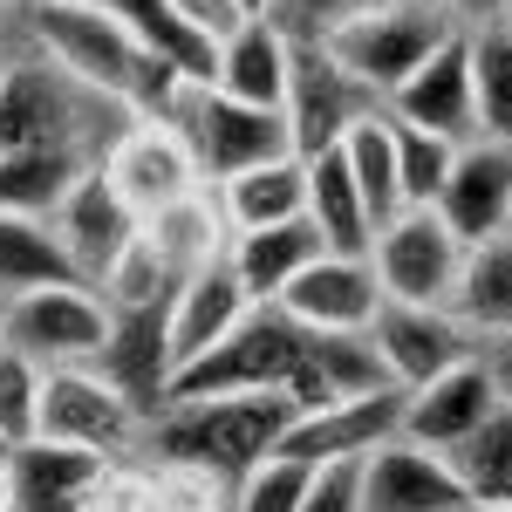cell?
<instances>
[{"mask_svg":"<svg viewBox=\"0 0 512 512\" xmlns=\"http://www.w3.org/2000/svg\"><path fill=\"white\" fill-rule=\"evenodd\" d=\"M301 485H308V465L294 458H260L253 472L233 485V506L226 512H301Z\"/></svg>","mask_w":512,"mask_h":512,"instance_id":"37","label":"cell"},{"mask_svg":"<svg viewBox=\"0 0 512 512\" xmlns=\"http://www.w3.org/2000/svg\"><path fill=\"white\" fill-rule=\"evenodd\" d=\"M451 35H458V28H451V7H444V0H396V7H376V14H362L349 28H335V35L315 41V48L349 82H362L376 103H390L396 89L417 76Z\"/></svg>","mask_w":512,"mask_h":512,"instance_id":"3","label":"cell"},{"mask_svg":"<svg viewBox=\"0 0 512 512\" xmlns=\"http://www.w3.org/2000/svg\"><path fill=\"white\" fill-rule=\"evenodd\" d=\"M321 253V233L308 226V212L301 219H280V226H260V233H239L233 239V274L246 287V301L253 308H274L280 294L294 287V274H308Z\"/></svg>","mask_w":512,"mask_h":512,"instance_id":"24","label":"cell"},{"mask_svg":"<svg viewBox=\"0 0 512 512\" xmlns=\"http://www.w3.org/2000/svg\"><path fill=\"white\" fill-rule=\"evenodd\" d=\"M465 499L451 465L410 444V437H390L362 458V512H451Z\"/></svg>","mask_w":512,"mask_h":512,"instance_id":"20","label":"cell"},{"mask_svg":"<svg viewBox=\"0 0 512 512\" xmlns=\"http://www.w3.org/2000/svg\"><path fill=\"white\" fill-rule=\"evenodd\" d=\"M82 171H96V164L76 151V137H69V130L35 137V144H21V151H7V158H0V212L55 219V205L82 185Z\"/></svg>","mask_w":512,"mask_h":512,"instance_id":"21","label":"cell"},{"mask_svg":"<svg viewBox=\"0 0 512 512\" xmlns=\"http://www.w3.org/2000/svg\"><path fill=\"white\" fill-rule=\"evenodd\" d=\"M35 41L62 76L137 117H164L185 82L123 28L110 0H35Z\"/></svg>","mask_w":512,"mask_h":512,"instance_id":"1","label":"cell"},{"mask_svg":"<svg viewBox=\"0 0 512 512\" xmlns=\"http://www.w3.org/2000/svg\"><path fill=\"white\" fill-rule=\"evenodd\" d=\"M465 246L451 239V226L437 219L431 205L396 212L383 233L369 239V267L383 280V301H417V308H444L451 280H458Z\"/></svg>","mask_w":512,"mask_h":512,"instance_id":"8","label":"cell"},{"mask_svg":"<svg viewBox=\"0 0 512 512\" xmlns=\"http://www.w3.org/2000/svg\"><path fill=\"white\" fill-rule=\"evenodd\" d=\"M301 362H308V328H294L280 308H253L219 349H205L198 362H185L171 376L164 410L171 403H212V396H260V390L287 396Z\"/></svg>","mask_w":512,"mask_h":512,"instance_id":"4","label":"cell"},{"mask_svg":"<svg viewBox=\"0 0 512 512\" xmlns=\"http://www.w3.org/2000/svg\"><path fill=\"white\" fill-rule=\"evenodd\" d=\"M246 315H253V301H246V287L233 274V253L212 260V267H198L192 280H178L171 301H164V355H171V376L185 362H198L205 349H219Z\"/></svg>","mask_w":512,"mask_h":512,"instance_id":"16","label":"cell"},{"mask_svg":"<svg viewBox=\"0 0 512 512\" xmlns=\"http://www.w3.org/2000/svg\"><path fill=\"white\" fill-rule=\"evenodd\" d=\"M62 123H69V103H62L55 76L7 69V82H0V158L21 151V144H35V137H55Z\"/></svg>","mask_w":512,"mask_h":512,"instance_id":"31","label":"cell"},{"mask_svg":"<svg viewBox=\"0 0 512 512\" xmlns=\"http://www.w3.org/2000/svg\"><path fill=\"white\" fill-rule=\"evenodd\" d=\"M390 437H403V390H376V396H355V403L301 410L280 431L274 451L294 458V465H328V458H369Z\"/></svg>","mask_w":512,"mask_h":512,"instance_id":"14","label":"cell"},{"mask_svg":"<svg viewBox=\"0 0 512 512\" xmlns=\"http://www.w3.org/2000/svg\"><path fill=\"white\" fill-rule=\"evenodd\" d=\"M246 14H267V0H246Z\"/></svg>","mask_w":512,"mask_h":512,"instance_id":"43","label":"cell"},{"mask_svg":"<svg viewBox=\"0 0 512 512\" xmlns=\"http://www.w3.org/2000/svg\"><path fill=\"white\" fill-rule=\"evenodd\" d=\"M0 349L28 355L35 369H89L110 349V301L82 280H48L0 301Z\"/></svg>","mask_w":512,"mask_h":512,"instance_id":"5","label":"cell"},{"mask_svg":"<svg viewBox=\"0 0 512 512\" xmlns=\"http://www.w3.org/2000/svg\"><path fill=\"white\" fill-rule=\"evenodd\" d=\"M103 178H110V192H117L137 219H158L164 205H178V198L198 192V158H192V144L178 137L171 117H144L103 151Z\"/></svg>","mask_w":512,"mask_h":512,"instance_id":"10","label":"cell"},{"mask_svg":"<svg viewBox=\"0 0 512 512\" xmlns=\"http://www.w3.org/2000/svg\"><path fill=\"white\" fill-rule=\"evenodd\" d=\"M465 499H506L512 492V403H499L472 437H458L451 451H437Z\"/></svg>","mask_w":512,"mask_h":512,"instance_id":"30","label":"cell"},{"mask_svg":"<svg viewBox=\"0 0 512 512\" xmlns=\"http://www.w3.org/2000/svg\"><path fill=\"white\" fill-rule=\"evenodd\" d=\"M390 117V110H383ZM390 144H396V185H403V212L410 205H437L444 192V178H451V158H458V144H444L431 130H410V123L390 117Z\"/></svg>","mask_w":512,"mask_h":512,"instance_id":"33","label":"cell"},{"mask_svg":"<svg viewBox=\"0 0 512 512\" xmlns=\"http://www.w3.org/2000/svg\"><path fill=\"white\" fill-rule=\"evenodd\" d=\"M144 246H151L158 274L178 287V280H192L198 267H212V260L233 253V226H226L219 198H205V185H198L192 198H178V205H164L158 219H144Z\"/></svg>","mask_w":512,"mask_h":512,"instance_id":"22","label":"cell"},{"mask_svg":"<svg viewBox=\"0 0 512 512\" xmlns=\"http://www.w3.org/2000/svg\"><path fill=\"white\" fill-rule=\"evenodd\" d=\"M369 349L383 355V376L396 390H424L431 376L472 362V335L451 308H417V301H383L369 321Z\"/></svg>","mask_w":512,"mask_h":512,"instance_id":"11","label":"cell"},{"mask_svg":"<svg viewBox=\"0 0 512 512\" xmlns=\"http://www.w3.org/2000/svg\"><path fill=\"white\" fill-rule=\"evenodd\" d=\"M444 308L465 321L472 342H512V233H492L478 246H465Z\"/></svg>","mask_w":512,"mask_h":512,"instance_id":"23","label":"cell"},{"mask_svg":"<svg viewBox=\"0 0 512 512\" xmlns=\"http://www.w3.org/2000/svg\"><path fill=\"white\" fill-rule=\"evenodd\" d=\"M274 308L308 335H369V321L383 308V280L369 267V253H321L308 274H294V287Z\"/></svg>","mask_w":512,"mask_h":512,"instance_id":"13","label":"cell"},{"mask_svg":"<svg viewBox=\"0 0 512 512\" xmlns=\"http://www.w3.org/2000/svg\"><path fill=\"white\" fill-rule=\"evenodd\" d=\"M499 506H512V492H506V499H499Z\"/></svg>","mask_w":512,"mask_h":512,"instance_id":"44","label":"cell"},{"mask_svg":"<svg viewBox=\"0 0 512 512\" xmlns=\"http://www.w3.org/2000/svg\"><path fill=\"white\" fill-rule=\"evenodd\" d=\"M499 403H506V383L472 355V362L431 376L424 390H403V437L424 444V451H451V444L472 437Z\"/></svg>","mask_w":512,"mask_h":512,"instance_id":"17","label":"cell"},{"mask_svg":"<svg viewBox=\"0 0 512 512\" xmlns=\"http://www.w3.org/2000/svg\"><path fill=\"white\" fill-rule=\"evenodd\" d=\"M103 472H110V458H96V451L28 437L7 451V512H82Z\"/></svg>","mask_w":512,"mask_h":512,"instance_id":"19","label":"cell"},{"mask_svg":"<svg viewBox=\"0 0 512 512\" xmlns=\"http://www.w3.org/2000/svg\"><path fill=\"white\" fill-rule=\"evenodd\" d=\"M144 499H151V512H226L233 506V485L219 472H205V465L164 458L158 472L144 478Z\"/></svg>","mask_w":512,"mask_h":512,"instance_id":"34","label":"cell"},{"mask_svg":"<svg viewBox=\"0 0 512 512\" xmlns=\"http://www.w3.org/2000/svg\"><path fill=\"white\" fill-rule=\"evenodd\" d=\"M48 226H55V239H62V253H69L76 280H82V287H96V294H103V280L117 274V260L137 246V233H144V219L110 192L103 164H96V171H82V185L55 205V219H48Z\"/></svg>","mask_w":512,"mask_h":512,"instance_id":"12","label":"cell"},{"mask_svg":"<svg viewBox=\"0 0 512 512\" xmlns=\"http://www.w3.org/2000/svg\"><path fill=\"white\" fill-rule=\"evenodd\" d=\"M294 424V403L280 390L260 396H212V403H171L158 424V451L178 465H205L226 485L253 472L260 458H274L280 431Z\"/></svg>","mask_w":512,"mask_h":512,"instance_id":"2","label":"cell"},{"mask_svg":"<svg viewBox=\"0 0 512 512\" xmlns=\"http://www.w3.org/2000/svg\"><path fill=\"white\" fill-rule=\"evenodd\" d=\"M164 117L178 123V137L198 158V178H212V185H226V178L253 171V164L294 158V137H287L280 110H253V103L219 96V89H178V103Z\"/></svg>","mask_w":512,"mask_h":512,"instance_id":"6","label":"cell"},{"mask_svg":"<svg viewBox=\"0 0 512 512\" xmlns=\"http://www.w3.org/2000/svg\"><path fill=\"white\" fill-rule=\"evenodd\" d=\"M0 512H7V451H0Z\"/></svg>","mask_w":512,"mask_h":512,"instance_id":"42","label":"cell"},{"mask_svg":"<svg viewBox=\"0 0 512 512\" xmlns=\"http://www.w3.org/2000/svg\"><path fill=\"white\" fill-rule=\"evenodd\" d=\"M451 512H512V506H499V499H458Z\"/></svg>","mask_w":512,"mask_h":512,"instance_id":"40","label":"cell"},{"mask_svg":"<svg viewBox=\"0 0 512 512\" xmlns=\"http://www.w3.org/2000/svg\"><path fill=\"white\" fill-rule=\"evenodd\" d=\"M376 7H396V0H267V21L287 41H328L335 28H349Z\"/></svg>","mask_w":512,"mask_h":512,"instance_id":"35","label":"cell"},{"mask_svg":"<svg viewBox=\"0 0 512 512\" xmlns=\"http://www.w3.org/2000/svg\"><path fill=\"white\" fill-rule=\"evenodd\" d=\"M383 110H390L396 123H410V130L444 137V144H472L478 137V110H472V48H465V35L444 41V48L396 89Z\"/></svg>","mask_w":512,"mask_h":512,"instance_id":"18","label":"cell"},{"mask_svg":"<svg viewBox=\"0 0 512 512\" xmlns=\"http://www.w3.org/2000/svg\"><path fill=\"white\" fill-rule=\"evenodd\" d=\"M144 431V410L89 362V369H41V410L35 437L41 444H69V451H96L117 465Z\"/></svg>","mask_w":512,"mask_h":512,"instance_id":"7","label":"cell"},{"mask_svg":"<svg viewBox=\"0 0 512 512\" xmlns=\"http://www.w3.org/2000/svg\"><path fill=\"white\" fill-rule=\"evenodd\" d=\"M301 164H308V226L321 233V246L328 253H369L376 226H369L362 192H355L349 164H342V144L315 151V158H301Z\"/></svg>","mask_w":512,"mask_h":512,"instance_id":"27","label":"cell"},{"mask_svg":"<svg viewBox=\"0 0 512 512\" xmlns=\"http://www.w3.org/2000/svg\"><path fill=\"white\" fill-rule=\"evenodd\" d=\"M219 212L226 226L239 233H260V226H280V219H301L308 212V164L301 158H274V164H253L219 185Z\"/></svg>","mask_w":512,"mask_h":512,"instance_id":"26","label":"cell"},{"mask_svg":"<svg viewBox=\"0 0 512 512\" xmlns=\"http://www.w3.org/2000/svg\"><path fill=\"white\" fill-rule=\"evenodd\" d=\"M472 48V110H478V137L512 144V41L506 28H478L465 35Z\"/></svg>","mask_w":512,"mask_h":512,"instance_id":"32","label":"cell"},{"mask_svg":"<svg viewBox=\"0 0 512 512\" xmlns=\"http://www.w3.org/2000/svg\"><path fill=\"white\" fill-rule=\"evenodd\" d=\"M164 7H171L185 28H198L212 48H226L246 21H260V14H246V0H164Z\"/></svg>","mask_w":512,"mask_h":512,"instance_id":"39","label":"cell"},{"mask_svg":"<svg viewBox=\"0 0 512 512\" xmlns=\"http://www.w3.org/2000/svg\"><path fill=\"white\" fill-rule=\"evenodd\" d=\"M431 212L451 226L458 246H478V239H492V233H512V144H492V137L458 144L451 178H444V192H437Z\"/></svg>","mask_w":512,"mask_h":512,"instance_id":"15","label":"cell"},{"mask_svg":"<svg viewBox=\"0 0 512 512\" xmlns=\"http://www.w3.org/2000/svg\"><path fill=\"white\" fill-rule=\"evenodd\" d=\"M0 82H7V69H0Z\"/></svg>","mask_w":512,"mask_h":512,"instance_id":"46","label":"cell"},{"mask_svg":"<svg viewBox=\"0 0 512 512\" xmlns=\"http://www.w3.org/2000/svg\"><path fill=\"white\" fill-rule=\"evenodd\" d=\"M48 280H76L69 253L48 219H21V212H0V301L7 294H28Z\"/></svg>","mask_w":512,"mask_h":512,"instance_id":"29","label":"cell"},{"mask_svg":"<svg viewBox=\"0 0 512 512\" xmlns=\"http://www.w3.org/2000/svg\"><path fill=\"white\" fill-rule=\"evenodd\" d=\"M499 28H506V41H512V0H499Z\"/></svg>","mask_w":512,"mask_h":512,"instance_id":"41","label":"cell"},{"mask_svg":"<svg viewBox=\"0 0 512 512\" xmlns=\"http://www.w3.org/2000/svg\"><path fill=\"white\" fill-rule=\"evenodd\" d=\"M506 403H512V383H506Z\"/></svg>","mask_w":512,"mask_h":512,"instance_id":"45","label":"cell"},{"mask_svg":"<svg viewBox=\"0 0 512 512\" xmlns=\"http://www.w3.org/2000/svg\"><path fill=\"white\" fill-rule=\"evenodd\" d=\"M383 103L349 82L328 55H321L315 41H294V62H287V103H280V117H287V137H294V158H315V151H335L342 137H349L362 117H376Z\"/></svg>","mask_w":512,"mask_h":512,"instance_id":"9","label":"cell"},{"mask_svg":"<svg viewBox=\"0 0 512 512\" xmlns=\"http://www.w3.org/2000/svg\"><path fill=\"white\" fill-rule=\"evenodd\" d=\"M342 164H349L355 192H362V212H369V226L383 233L396 212H403V185H396V144H390V117L376 110V117H362L342 137Z\"/></svg>","mask_w":512,"mask_h":512,"instance_id":"28","label":"cell"},{"mask_svg":"<svg viewBox=\"0 0 512 512\" xmlns=\"http://www.w3.org/2000/svg\"><path fill=\"white\" fill-rule=\"evenodd\" d=\"M301 512H362V458H328V465H308Z\"/></svg>","mask_w":512,"mask_h":512,"instance_id":"38","label":"cell"},{"mask_svg":"<svg viewBox=\"0 0 512 512\" xmlns=\"http://www.w3.org/2000/svg\"><path fill=\"white\" fill-rule=\"evenodd\" d=\"M287 62H294V41L260 14V21H246V28L219 48L212 89L233 96V103H253V110H280V103H287Z\"/></svg>","mask_w":512,"mask_h":512,"instance_id":"25","label":"cell"},{"mask_svg":"<svg viewBox=\"0 0 512 512\" xmlns=\"http://www.w3.org/2000/svg\"><path fill=\"white\" fill-rule=\"evenodd\" d=\"M35 410H41V369L28 355L0 349V451L35 437Z\"/></svg>","mask_w":512,"mask_h":512,"instance_id":"36","label":"cell"}]
</instances>
